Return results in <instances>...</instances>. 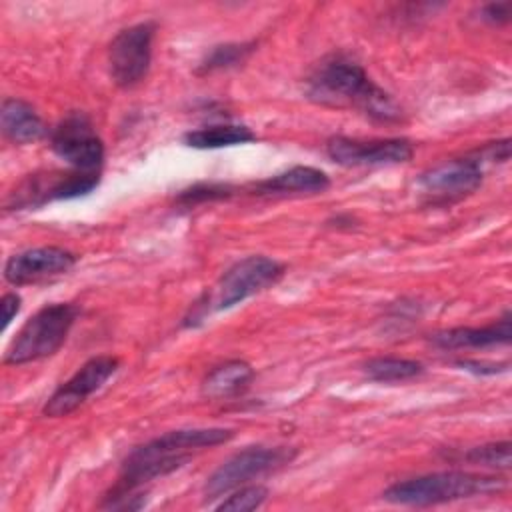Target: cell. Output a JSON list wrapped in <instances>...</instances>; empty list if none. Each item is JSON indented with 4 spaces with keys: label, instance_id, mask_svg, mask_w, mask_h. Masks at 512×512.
<instances>
[{
    "label": "cell",
    "instance_id": "obj_1",
    "mask_svg": "<svg viewBox=\"0 0 512 512\" xmlns=\"http://www.w3.org/2000/svg\"><path fill=\"white\" fill-rule=\"evenodd\" d=\"M232 436L234 432L228 428H186L152 438L128 454L104 506L120 508L126 498H136L132 492L146 482L174 472L184 466L194 452L228 442Z\"/></svg>",
    "mask_w": 512,
    "mask_h": 512
},
{
    "label": "cell",
    "instance_id": "obj_2",
    "mask_svg": "<svg viewBox=\"0 0 512 512\" xmlns=\"http://www.w3.org/2000/svg\"><path fill=\"white\" fill-rule=\"evenodd\" d=\"M308 98L338 108H354L378 122H398L402 108L396 100L374 84L364 68L340 54L324 58L308 76Z\"/></svg>",
    "mask_w": 512,
    "mask_h": 512
},
{
    "label": "cell",
    "instance_id": "obj_3",
    "mask_svg": "<svg viewBox=\"0 0 512 512\" xmlns=\"http://www.w3.org/2000/svg\"><path fill=\"white\" fill-rule=\"evenodd\" d=\"M504 486L506 482L496 476L446 470L396 482L384 490L382 498L400 506H436L462 498L500 492Z\"/></svg>",
    "mask_w": 512,
    "mask_h": 512
},
{
    "label": "cell",
    "instance_id": "obj_4",
    "mask_svg": "<svg viewBox=\"0 0 512 512\" xmlns=\"http://www.w3.org/2000/svg\"><path fill=\"white\" fill-rule=\"evenodd\" d=\"M76 316L78 308L66 302L40 308L6 348L4 364H26L52 356L64 344Z\"/></svg>",
    "mask_w": 512,
    "mask_h": 512
},
{
    "label": "cell",
    "instance_id": "obj_5",
    "mask_svg": "<svg viewBox=\"0 0 512 512\" xmlns=\"http://www.w3.org/2000/svg\"><path fill=\"white\" fill-rule=\"evenodd\" d=\"M294 456L296 452L286 446H248L232 454L208 476L204 484V498H220L222 494L248 484L252 478L286 466Z\"/></svg>",
    "mask_w": 512,
    "mask_h": 512
},
{
    "label": "cell",
    "instance_id": "obj_6",
    "mask_svg": "<svg viewBox=\"0 0 512 512\" xmlns=\"http://www.w3.org/2000/svg\"><path fill=\"white\" fill-rule=\"evenodd\" d=\"M284 276V266L268 256H248L232 264L216 282L208 310H228L246 298L274 286Z\"/></svg>",
    "mask_w": 512,
    "mask_h": 512
},
{
    "label": "cell",
    "instance_id": "obj_7",
    "mask_svg": "<svg viewBox=\"0 0 512 512\" xmlns=\"http://www.w3.org/2000/svg\"><path fill=\"white\" fill-rule=\"evenodd\" d=\"M156 24L140 22L120 30L108 48L112 80L122 88H132L148 74L152 60V40Z\"/></svg>",
    "mask_w": 512,
    "mask_h": 512
},
{
    "label": "cell",
    "instance_id": "obj_8",
    "mask_svg": "<svg viewBox=\"0 0 512 512\" xmlns=\"http://www.w3.org/2000/svg\"><path fill=\"white\" fill-rule=\"evenodd\" d=\"M100 182V172H50L24 180L8 198V208H38L54 200H70L92 192Z\"/></svg>",
    "mask_w": 512,
    "mask_h": 512
},
{
    "label": "cell",
    "instance_id": "obj_9",
    "mask_svg": "<svg viewBox=\"0 0 512 512\" xmlns=\"http://www.w3.org/2000/svg\"><path fill=\"white\" fill-rule=\"evenodd\" d=\"M52 150L74 170L98 172L104 162V144L90 118L80 112L68 114L50 134Z\"/></svg>",
    "mask_w": 512,
    "mask_h": 512
},
{
    "label": "cell",
    "instance_id": "obj_10",
    "mask_svg": "<svg viewBox=\"0 0 512 512\" xmlns=\"http://www.w3.org/2000/svg\"><path fill=\"white\" fill-rule=\"evenodd\" d=\"M120 360L110 354L94 356L86 360L54 394L46 400L42 412L50 418H60L74 412L90 394L100 390L108 378L118 370Z\"/></svg>",
    "mask_w": 512,
    "mask_h": 512
},
{
    "label": "cell",
    "instance_id": "obj_11",
    "mask_svg": "<svg viewBox=\"0 0 512 512\" xmlns=\"http://www.w3.org/2000/svg\"><path fill=\"white\" fill-rule=\"evenodd\" d=\"M420 190L432 204L456 202L482 184V160L478 154L452 158L420 176Z\"/></svg>",
    "mask_w": 512,
    "mask_h": 512
},
{
    "label": "cell",
    "instance_id": "obj_12",
    "mask_svg": "<svg viewBox=\"0 0 512 512\" xmlns=\"http://www.w3.org/2000/svg\"><path fill=\"white\" fill-rule=\"evenodd\" d=\"M326 154L340 166H382L408 162L414 154V146L406 138L358 140L334 136L326 142Z\"/></svg>",
    "mask_w": 512,
    "mask_h": 512
},
{
    "label": "cell",
    "instance_id": "obj_13",
    "mask_svg": "<svg viewBox=\"0 0 512 512\" xmlns=\"http://www.w3.org/2000/svg\"><path fill=\"white\" fill-rule=\"evenodd\" d=\"M76 264V254L60 246H42L18 252L4 264V278L12 286L38 284L66 274Z\"/></svg>",
    "mask_w": 512,
    "mask_h": 512
},
{
    "label": "cell",
    "instance_id": "obj_14",
    "mask_svg": "<svg viewBox=\"0 0 512 512\" xmlns=\"http://www.w3.org/2000/svg\"><path fill=\"white\" fill-rule=\"evenodd\" d=\"M512 336V314L506 312L500 320L482 326H458L442 330L432 336V342L442 350H462V348H486L494 344H508Z\"/></svg>",
    "mask_w": 512,
    "mask_h": 512
},
{
    "label": "cell",
    "instance_id": "obj_15",
    "mask_svg": "<svg viewBox=\"0 0 512 512\" xmlns=\"http://www.w3.org/2000/svg\"><path fill=\"white\" fill-rule=\"evenodd\" d=\"M0 126L4 136L14 144L36 142L46 134V126L38 112L18 98H6L2 102Z\"/></svg>",
    "mask_w": 512,
    "mask_h": 512
},
{
    "label": "cell",
    "instance_id": "obj_16",
    "mask_svg": "<svg viewBox=\"0 0 512 512\" xmlns=\"http://www.w3.org/2000/svg\"><path fill=\"white\" fill-rule=\"evenodd\" d=\"M330 186V178L312 166H294L256 184L260 194H316Z\"/></svg>",
    "mask_w": 512,
    "mask_h": 512
},
{
    "label": "cell",
    "instance_id": "obj_17",
    "mask_svg": "<svg viewBox=\"0 0 512 512\" xmlns=\"http://www.w3.org/2000/svg\"><path fill=\"white\" fill-rule=\"evenodd\" d=\"M254 376V370L244 360H228L216 366L202 382V394L208 398H230L244 392Z\"/></svg>",
    "mask_w": 512,
    "mask_h": 512
},
{
    "label": "cell",
    "instance_id": "obj_18",
    "mask_svg": "<svg viewBox=\"0 0 512 512\" xmlns=\"http://www.w3.org/2000/svg\"><path fill=\"white\" fill-rule=\"evenodd\" d=\"M256 140V134L248 126L240 124H218V126H206L200 130H192L184 134V144L198 150H212V148H224V146H236Z\"/></svg>",
    "mask_w": 512,
    "mask_h": 512
},
{
    "label": "cell",
    "instance_id": "obj_19",
    "mask_svg": "<svg viewBox=\"0 0 512 512\" xmlns=\"http://www.w3.org/2000/svg\"><path fill=\"white\" fill-rule=\"evenodd\" d=\"M364 372L374 382H402L410 380L424 372L422 364L408 358H396V356H380L372 358L364 364Z\"/></svg>",
    "mask_w": 512,
    "mask_h": 512
},
{
    "label": "cell",
    "instance_id": "obj_20",
    "mask_svg": "<svg viewBox=\"0 0 512 512\" xmlns=\"http://www.w3.org/2000/svg\"><path fill=\"white\" fill-rule=\"evenodd\" d=\"M466 462L478 464V466H488L496 470H508L510 468V442H494V444H484L470 448L462 456Z\"/></svg>",
    "mask_w": 512,
    "mask_h": 512
},
{
    "label": "cell",
    "instance_id": "obj_21",
    "mask_svg": "<svg viewBox=\"0 0 512 512\" xmlns=\"http://www.w3.org/2000/svg\"><path fill=\"white\" fill-rule=\"evenodd\" d=\"M252 52V44H222L216 46L208 58L202 62L200 70L202 72H212V70H222L240 64L248 54Z\"/></svg>",
    "mask_w": 512,
    "mask_h": 512
},
{
    "label": "cell",
    "instance_id": "obj_22",
    "mask_svg": "<svg viewBox=\"0 0 512 512\" xmlns=\"http://www.w3.org/2000/svg\"><path fill=\"white\" fill-rule=\"evenodd\" d=\"M268 498V490L260 484H250V486H240L236 488L234 494H230L224 502L218 504V510H256L264 504V500Z\"/></svg>",
    "mask_w": 512,
    "mask_h": 512
},
{
    "label": "cell",
    "instance_id": "obj_23",
    "mask_svg": "<svg viewBox=\"0 0 512 512\" xmlns=\"http://www.w3.org/2000/svg\"><path fill=\"white\" fill-rule=\"evenodd\" d=\"M230 194H232V188L228 184L210 182V184H196V186H192L188 190H182L178 200L182 204H198V202H206V200L228 198Z\"/></svg>",
    "mask_w": 512,
    "mask_h": 512
},
{
    "label": "cell",
    "instance_id": "obj_24",
    "mask_svg": "<svg viewBox=\"0 0 512 512\" xmlns=\"http://www.w3.org/2000/svg\"><path fill=\"white\" fill-rule=\"evenodd\" d=\"M510 12H512V4L510 2H496V4H488L482 8V14L486 20L494 22V24H504L510 20Z\"/></svg>",
    "mask_w": 512,
    "mask_h": 512
},
{
    "label": "cell",
    "instance_id": "obj_25",
    "mask_svg": "<svg viewBox=\"0 0 512 512\" xmlns=\"http://www.w3.org/2000/svg\"><path fill=\"white\" fill-rule=\"evenodd\" d=\"M20 296L14 292H8L2 296V330L8 328V324L12 322V318L18 314L20 310Z\"/></svg>",
    "mask_w": 512,
    "mask_h": 512
}]
</instances>
